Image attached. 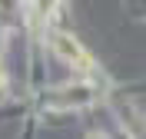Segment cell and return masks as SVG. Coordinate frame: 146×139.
<instances>
[{
  "label": "cell",
  "instance_id": "277c9868",
  "mask_svg": "<svg viewBox=\"0 0 146 139\" xmlns=\"http://www.w3.org/2000/svg\"><path fill=\"white\" fill-rule=\"evenodd\" d=\"M0 83H3V73H0Z\"/></svg>",
  "mask_w": 146,
  "mask_h": 139
},
{
  "label": "cell",
  "instance_id": "7a4b0ae2",
  "mask_svg": "<svg viewBox=\"0 0 146 139\" xmlns=\"http://www.w3.org/2000/svg\"><path fill=\"white\" fill-rule=\"evenodd\" d=\"M40 3H43V10H53V3H56V0H40Z\"/></svg>",
  "mask_w": 146,
  "mask_h": 139
},
{
  "label": "cell",
  "instance_id": "3957f363",
  "mask_svg": "<svg viewBox=\"0 0 146 139\" xmlns=\"http://www.w3.org/2000/svg\"><path fill=\"white\" fill-rule=\"evenodd\" d=\"M90 139H103V136H90Z\"/></svg>",
  "mask_w": 146,
  "mask_h": 139
},
{
  "label": "cell",
  "instance_id": "6da1fadb",
  "mask_svg": "<svg viewBox=\"0 0 146 139\" xmlns=\"http://www.w3.org/2000/svg\"><path fill=\"white\" fill-rule=\"evenodd\" d=\"M53 50L60 53V60H66V63H73V66H90V53H86L70 33H53Z\"/></svg>",
  "mask_w": 146,
  "mask_h": 139
}]
</instances>
